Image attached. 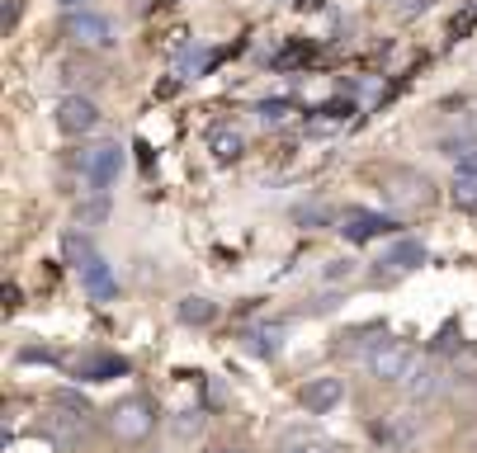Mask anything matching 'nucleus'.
Returning <instances> with one entry per match:
<instances>
[{
  "label": "nucleus",
  "instance_id": "1",
  "mask_svg": "<svg viewBox=\"0 0 477 453\" xmlns=\"http://www.w3.org/2000/svg\"><path fill=\"white\" fill-rule=\"evenodd\" d=\"M109 430H114L119 444H143L156 430V402H152V396H143V392L123 396V402L109 411Z\"/></svg>",
  "mask_w": 477,
  "mask_h": 453
},
{
  "label": "nucleus",
  "instance_id": "2",
  "mask_svg": "<svg viewBox=\"0 0 477 453\" xmlns=\"http://www.w3.org/2000/svg\"><path fill=\"white\" fill-rule=\"evenodd\" d=\"M364 363H369V374L378 383H407L411 368H416V350L407 345V340H378Z\"/></svg>",
  "mask_w": 477,
  "mask_h": 453
},
{
  "label": "nucleus",
  "instance_id": "3",
  "mask_svg": "<svg viewBox=\"0 0 477 453\" xmlns=\"http://www.w3.org/2000/svg\"><path fill=\"white\" fill-rule=\"evenodd\" d=\"M383 194L392 208H426L435 198V184L420 170H383Z\"/></svg>",
  "mask_w": 477,
  "mask_h": 453
},
{
  "label": "nucleus",
  "instance_id": "4",
  "mask_svg": "<svg viewBox=\"0 0 477 453\" xmlns=\"http://www.w3.org/2000/svg\"><path fill=\"white\" fill-rule=\"evenodd\" d=\"M119 170H123L119 142H104V147H95V152L80 156V175H86V184H90L95 194H109V184L119 180Z\"/></svg>",
  "mask_w": 477,
  "mask_h": 453
},
{
  "label": "nucleus",
  "instance_id": "5",
  "mask_svg": "<svg viewBox=\"0 0 477 453\" xmlns=\"http://www.w3.org/2000/svg\"><path fill=\"white\" fill-rule=\"evenodd\" d=\"M383 232H398V217L369 213V208H345V217H341V237L345 241H374Z\"/></svg>",
  "mask_w": 477,
  "mask_h": 453
},
{
  "label": "nucleus",
  "instance_id": "6",
  "mask_svg": "<svg viewBox=\"0 0 477 453\" xmlns=\"http://www.w3.org/2000/svg\"><path fill=\"white\" fill-rule=\"evenodd\" d=\"M298 402H302L307 416H331L335 406L345 402V378H313L298 392Z\"/></svg>",
  "mask_w": 477,
  "mask_h": 453
},
{
  "label": "nucleus",
  "instance_id": "7",
  "mask_svg": "<svg viewBox=\"0 0 477 453\" xmlns=\"http://www.w3.org/2000/svg\"><path fill=\"white\" fill-rule=\"evenodd\" d=\"M67 34H71L80 47H109V43H114V24H109L104 15H95V10H71Z\"/></svg>",
  "mask_w": 477,
  "mask_h": 453
},
{
  "label": "nucleus",
  "instance_id": "8",
  "mask_svg": "<svg viewBox=\"0 0 477 453\" xmlns=\"http://www.w3.org/2000/svg\"><path fill=\"white\" fill-rule=\"evenodd\" d=\"M95 123H100V109H95L86 95H67V100L58 104V128H62L67 137H86V132H95Z\"/></svg>",
  "mask_w": 477,
  "mask_h": 453
},
{
  "label": "nucleus",
  "instance_id": "9",
  "mask_svg": "<svg viewBox=\"0 0 477 453\" xmlns=\"http://www.w3.org/2000/svg\"><path fill=\"white\" fill-rule=\"evenodd\" d=\"M402 387H407V402H411V406L435 402L440 387H444V368H440V363H416V368H411V378H407Z\"/></svg>",
  "mask_w": 477,
  "mask_h": 453
},
{
  "label": "nucleus",
  "instance_id": "10",
  "mask_svg": "<svg viewBox=\"0 0 477 453\" xmlns=\"http://www.w3.org/2000/svg\"><path fill=\"white\" fill-rule=\"evenodd\" d=\"M80 289H86L95 302H109V298H119V279H114V269H109L104 260H95V265L80 269Z\"/></svg>",
  "mask_w": 477,
  "mask_h": 453
},
{
  "label": "nucleus",
  "instance_id": "11",
  "mask_svg": "<svg viewBox=\"0 0 477 453\" xmlns=\"http://www.w3.org/2000/svg\"><path fill=\"white\" fill-rule=\"evenodd\" d=\"M208 152H213V161H241V152H246V137L232 128V123H217L213 132H208Z\"/></svg>",
  "mask_w": 477,
  "mask_h": 453
},
{
  "label": "nucleus",
  "instance_id": "12",
  "mask_svg": "<svg viewBox=\"0 0 477 453\" xmlns=\"http://www.w3.org/2000/svg\"><path fill=\"white\" fill-rule=\"evenodd\" d=\"M383 265H392V274H411V269L426 265V246H420L416 237H402L398 246L383 255Z\"/></svg>",
  "mask_w": 477,
  "mask_h": 453
},
{
  "label": "nucleus",
  "instance_id": "13",
  "mask_svg": "<svg viewBox=\"0 0 477 453\" xmlns=\"http://www.w3.org/2000/svg\"><path fill=\"white\" fill-rule=\"evenodd\" d=\"M76 374L86 378V383H109V378L128 374V359L123 354H90L86 363H76Z\"/></svg>",
  "mask_w": 477,
  "mask_h": 453
},
{
  "label": "nucleus",
  "instance_id": "14",
  "mask_svg": "<svg viewBox=\"0 0 477 453\" xmlns=\"http://www.w3.org/2000/svg\"><path fill=\"white\" fill-rule=\"evenodd\" d=\"M175 317H180V326H208V321L217 317V302H208V298H199V293H189V298H180Z\"/></svg>",
  "mask_w": 477,
  "mask_h": 453
},
{
  "label": "nucleus",
  "instance_id": "15",
  "mask_svg": "<svg viewBox=\"0 0 477 453\" xmlns=\"http://www.w3.org/2000/svg\"><path fill=\"white\" fill-rule=\"evenodd\" d=\"M62 250H67V260H71L76 269H86V265L100 260V250H95V241H90L86 232H67V237H62Z\"/></svg>",
  "mask_w": 477,
  "mask_h": 453
},
{
  "label": "nucleus",
  "instance_id": "16",
  "mask_svg": "<svg viewBox=\"0 0 477 453\" xmlns=\"http://www.w3.org/2000/svg\"><path fill=\"white\" fill-rule=\"evenodd\" d=\"M250 350H256L260 359H274L279 350H284V326H260V331H250Z\"/></svg>",
  "mask_w": 477,
  "mask_h": 453
},
{
  "label": "nucleus",
  "instance_id": "17",
  "mask_svg": "<svg viewBox=\"0 0 477 453\" xmlns=\"http://www.w3.org/2000/svg\"><path fill=\"white\" fill-rule=\"evenodd\" d=\"M374 435L383 439V448H402V444H411V420H378L374 425Z\"/></svg>",
  "mask_w": 477,
  "mask_h": 453
},
{
  "label": "nucleus",
  "instance_id": "18",
  "mask_svg": "<svg viewBox=\"0 0 477 453\" xmlns=\"http://www.w3.org/2000/svg\"><path fill=\"white\" fill-rule=\"evenodd\" d=\"M171 435H175L180 444L199 439V435H204V411H180V416L171 420Z\"/></svg>",
  "mask_w": 477,
  "mask_h": 453
},
{
  "label": "nucleus",
  "instance_id": "19",
  "mask_svg": "<svg viewBox=\"0 0 477 453\" xmlns=\"http://www.w3.org/2000/svg\"><path fill=\"white\" fill-rule=\"evenodd\" d=\"M454 374L477 383V340H459V350H454Z\"/></svg>",
  "mask_w": 477,
  "mask_h": 453
},
{
  "label": "nucleus",
  "instance_id": "20",
  "mask_svg": "<svg viewBox=\"0 0 477 453\" xmlns=\"http://www.w3.org/2000/svg\"><path fill=\"white\" fill-rule=\"evenodd\" d=\"M350 113H355V104H350V100H345V104H341V100H335V104H326V109H317V119H313V128H322V132H326V128H341V123H350Z\"/></svg>",
  "mask_w": 477,
  "mask_h": 453
},
{
  "label": "nucleus",
  "instance_id": "21",
  "mask_svg": "<svg viewBox=\"0 0 477 453\" xmlns=\"http://www.w3.org/2000/svg\"><path fill=\"white\" fill-rule=\"evenodd\" d=\"M449 198H454V208L477 213V175H459V180H454V189H449Z\"/></svg>",
  "mask_w": 477,
  "mask_h": 453
},
{
  "label": "nucleus",
  "instance_id": "22",
  "mask_svg": "<svg viewBox=\"0 0 477 453\" xmlns=\"http://www.w3.org/2000/svg\"><path fill=\"white\" fill-rule=\"evenodd\" d=\"M104 217H109V198H104V194H95L90 204L76 208V222H80V226H100Z\"/></svg>",
  "mask_w": 477,
  "mask_h": 453
},
{
  "label": "nucleus",
  "instance_id": "23",
  "mask_svg": "<svg viewBox=\"0 0 477 453\" xmlns=\"http://www.w3.org/2000/svg\"><path fill=\"white\" fill-rule=\"evenodd\" d=\"M449 156L459 161V175H477V142H449Z\"/></svg>",
  "mask_w": 477,
  "mask_h": 453
},
{
  "label": "nucleus",
  "instance_id": "24",
  "mask_svg": "<svg viewBox=\"0 0 477 453\" xmlns=\"http://www.w3.org/2000/svg\"><path fill=\"white\" fill-rule=\"evenodd\" d=\"M256 113H260V123H284L289 113H293V100H265Z\"/></svg>",
  "mask_w": 477,
  "mask_h": 453
},
{
  "label": "nucleus",
  "instance_id": "25",
  "mask_svg": "<svg viewBox=\"0 0 477 453\" xmlns=\"http://www.w3.org/2000/svg\"><path fill=\"white\" fill-rule=\"evenodd\" d=\"M52 402H58L62 411H76V416H90V402H86V396H80V392H71V387H62L58 396H52Z\"/></svg>",
  "mask_w": 477,
  "mask_h": 453
},
{
  "label": "nucleus",
  "instance_id": "26",
  "mask_svg": "<svg viewBox=\"0 0 477 453\" xmlns=\"http://www.w3.org/2000/svg\"><path fill=\"white\" fill-rule=\"evenodd\" d=\"M24 15V0H0V34H10Z\"/></svg>",
  "mask_w": 477,
  "mask_h": 453
},
{
  "label": "nucleus",
  "instance_id": "27",
  "mask_svg": "<svg viewBox=\"0 0 477 453\" xmlns=\"http://www.w3.org/2000/svg\"><path fill=\"white\" fill-rule=\"evenodd\" d=\"M355 269H359V265L350 260V255H341V260H331V265H326V283H341V279H355Z\"/></svg>",
  "mask_w": 477,
  "mask_h": 453
},
{
  "label": "nucleus",
  "instance_id": "28",
  "mask_svg": "<svg viewBox=\"0 0 477 453\" xmlns=\"http://www.w3.org/2000/svg\"><path fill=\"white\" fill-rule=\"evenodd\" d=\"M19 359H24V363H38V359H43V363H58L62 354H58V350H48V345H24Z\"/></svg>",
  "mask_w": 477,
  "mask_h": 453
},
{
  "label": "nucleus",
  "instance_id": "29",
  "mask_svg": "<svg viewBox=\"0 0 477 453\" xmlns=\"http://www.w3.org/2000/svg\"><path fill=\"white\" fill-rule=\"evenodd\" d=\"M430 5H435V0H402V5H398V15H402V19H411V15H426Z\"/></svg>",
  "mask_w": 477,
  "mask_h": 453
},
{
  "label": "nucleus",
  "instance_id": "30",
  "mask_svg": "<svg viewBox=\"0 0 477 453\" xmlns=\"http://www.w3.org/2000/svg\"><path fill=\"white\" fill-rule=\"evenodd\" d=\"M454 331H459V321H444V331H440V335L430 340V350H444L449 340H454Z\"/></svg>",
  "mask_w": 477,
  "mask_h": 453
},
{
  "label": "nucleus",
  "instance_id": "31",
  "mask_svg": "<svg viewBox=\"0 0 477 453\" xmlns=\"http://www.w3.org/2000/svg\"><path fill=\"white\" fill-rule=\"evenodd\" d=\"M298 222H326V213H322V208H302Z\"/></svg>",
  "mask_w": 477,
  "mask_h": 453
},
{
  "label": "nucleus",
  "instance_id": "32",
  "mask_svg": "<svg viewBox=\"0 0 477 453\" xmlns=\"http://www.w3.org/2000/svg\"><path fill=\"white\" fill-rule=\"evenodd\" d=\"M62 5H67V10H86V0H62Z\"/></svg>",
  "mask_w": 477,
  "mask_h": 453
},
{
  "label": "nucleus",
  "instance_id": "33",
  "mask_svg": "<svg viewBox=\"0 0 477 453\" xmlns=\"http://www.w3.org/2000/svg\"><path fill=\"white\" fill-rule=\"evenodd\" d=\"M298 5H302V10H317V5H322V0H298Z\"/></svg>",
  "mask_w": 477,
  "mask_h": 453
},
{
  "label": "nucleus",
  "instance_id": "34",
  "mask_svg": "<svg viewBox=\"0 0 477 453\" xmlns=\"http://www.w3.org/2000/svg\"><path fill=\"white\" fill-rule=\"evenodd\" d=\"M208 453H246V448H208Z\"/></svg>",
  "mask_w": 477,
  "mask_h": 453
},
{
  "label": "nucleus",
  "instance_id": "35",
  "mask_svg": "<svg viewBox=\"0 0 477 453\" xmlns=\"http://www.w3.org/2000/svg\"><path fill=\"white\" fill-rule=\"evenodd\" d=\"M284 453H307V448H284Z\"/></svg>",
  "mask_w": 477,
  "mask_h": 453
}]
</instances>
